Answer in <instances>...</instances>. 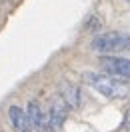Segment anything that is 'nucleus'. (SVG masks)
Segmentation results:
<instances>
[{
    "instance_id": "7",
    "label": "nucleus",
    "mask_w": 130,
    "mask_h": 132,
    "mask_svg": "<svg viewBox=\"0 0 130 132\" xmlns=\"http://www.w3.org/2000/svg\"><path fill=\"white\" fill-rule=\"evenodd\" d=\"M60 96L70 104V108L80 106V90H78V86H74L72 82H64L60 86Z\"/></svg>"
},
{
    "instance_id": "8",
    "label": "nucleus",
    "mask_w": 130,
    "mask_h": 132,
    "mask_svg": "<svg viewBox=\"0 0 130 132\" xmlns=\"http://www.w3.org/2000/svg\"><path fill=\"white\" fill-rule=\"evenodd\" d=\"M126 2H130V0H126Z\"/></svg>"
},
{
    "instance_id": "1",
    "label": "nucleus",
    "mask_w": 130,
    "mask_h": 132,
    "mask_svg": "<svg viewBox=\"0 0 130 132\" xmlns=\"http://www.w3.org/2000/svg\"><path fill=\"white\" fill-rule=\"evenodd\" d=\"M86 84H90L96 92H100L106 98H126L130 94L128 84H124L120 78H114L110 74H96V72H86L84 74Z\"/></svg>"
},
{
    "instance_id": "4",
    "label": "nucleus",
    "mask_w": 130,
    "mask_h": 132,
    "mask_svg": "<svg viewBox=\"0 0 130 132\" xmlns=\"http://www.w3.org/2000/svg\"><path fill=\"white\" fill-rule=\"evenodd\" d=\"M24 112H26V118H28L30 128H34V130H38V132H54L52 126H50L48 114L42 110V106L38 102L30 100V102H28V108H26Z\"/></svg>"
},
{
    "instance_id": "6",
    "label": "nucleus",
    "mask_w": 130,
    "mask_h": 132,
    "mask_svg": "<svg viewBox=\"0 0 130 132\" xmlns=\"http://www.w3.org/2000/svg\"><path fill=\"white\" fill-rule=\"evenodd\" d=\"M8 120L16 132H32L30 124H28V118H26V112L16 104H12L8 108Z\"/></svg>"
},
{
    "instance_id": "2",
    "label": "nucleus",
    "mask_w": 130,
    "mask_h": 132,
    "mask_svg": "<svg viewBox=\"0 0 130 132\" xmlns=\"http://www.w3.org/2000/svg\"><path fill=\"white\" fill-rule=\"evenodd\" d=\"M92 50L98 52V54H118V52H126L130 50V34L126 32H104V34H98L96 38L92 40Z\"/></svg>"
},
{
    "instance_id": "3",
    "label": "nucleus",
    "mask_w": 130,
    "mask_h": 132,
    "mask_svg": "<svg viewBox=\"0 0 130 132\" xmlns=\"http://www.w3.org/2000/svg\"><path fill=\"white\" fill-rule=\"evenodd\" d=\"M100 66L106 74L120 78V80H130V58H118L108 54L100 60Z\"/></svg>"
},
{
    "instance_id": "5",
    "label": "nucleus",
    "mask_w": 130,
    "mask_h": 132,
    "mask_svg": "<svg viewBox=\"0 0 130 132\" xmlns=\"http://www.w3.org/2000/svg\"><path fill=\"white\" fill-rule=\"evenodd\" d=\"M68 112H70V104H68L60 94H56L54 98L50 100V106H48V112H46V114H48L50 126H52V130H54V132L62 126V122L66 120Z\"/></svg>"
}]
</instances>
